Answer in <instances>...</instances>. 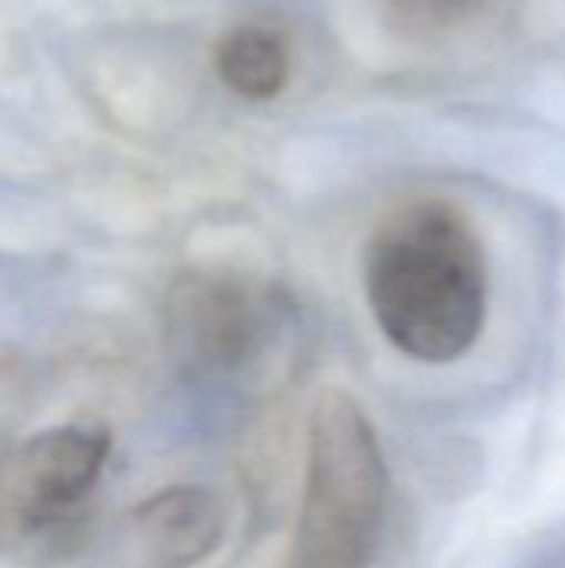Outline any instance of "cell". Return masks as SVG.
<instances>
[{"instance_id":"1","label":"cell","mask_w":565,"mask_h":568,"mask_svg":"<svg viewBox=\"0 0 565 568\" xmlns=\"http://www.w3.org/2000/svg\"><path fill=\"white\" fill-rule=\"evenodd\" d=\"M366 306L413 363L463 359L486 329L490 260L473 220L450 200L416 196L380 216L363 250Z\"/></svg>"},{"instance_id":"2","label":"cell","mask_w":565,"mask_h":568,"mask_svg":"<svg viewBox=\"0 0 565 568\" xmlns=\"http://www.w3.org/2000/svg\"><path fill=\"white\" fill-rule=\"evenodd\" d=\"M390 476L373 423L346 393L316 399L290 568H370L386 523Z\"/></svg>"},{"instance_id":"3","label":"cell","mask_w":565,"mask_h":568,"mask_svg":"<svg viewBox=\"0 0 565 568\" xmlns=\"http://www.w3.org/2000/svg\"><path fill=\"white\" fill-rule=\"evenodd\" d=\"M163 333L173 359L203 383L263 386L296 336L293 300L250 273L193 270L163 300Z\"/></svg>"},{"instance_id":"4","label":"cell","mask_w":565,"mask_h":568,"mask_svg":"<svg viewBox=\"0 0 565 568\" xmlns=\"http://www.w3.org/2000/svg\"><path fill=\"white\" fill-rule=\"evenodd\" d=\"M223 506L203 486H167L133 506L117 539L120 568H193L223 539Z\"/></svg>"},{"instance_id":"5","label":"cell","mask_w":565,"mask_h":568,"mask_svg":"<svg viewBox=\"0 0 565 568\" xmlns=\"http://www.w3.org/2000/svg\"><path fill=\"white\" fill-rule=\"evenodd\" d=\"M110 446L113 443L107 429L80 423L53 426L20 439L23 473L47 523V539L60 536L97 489L110 459Z\"/></svg>"},{"instance_id":"6","label":"cell","mask_w":565,"mask_h":568,"mask_svg":"<svg viewBox=\"0 0 565 568\" xmlns=\"http://www.w3.org/2000/svg\"><path fill=\"white\" fill-rule=\"evenodd\" d=\"M213 70L220 83L250 103L276 100L293 77V50L280 27L236 23L213 47Z\"/></svg>"},{"instance_id":"7","label":"cell","mask_w":565,"mask_h":568,"mask_svg":"<svg viewBox=\"0 0 565 568\" xmlns=\"http://www.w3.org/2000/svg\"><path fill=\"white\" fill-rule=\"evenodd\" d=\"M47 539V523L30 493L20 443H0V552L17 549L23 542Z\"/></svg>"},{"instance_id":"8","label":"cell","mask_w":565,"mask_h":568,"mask_svg":"<svg viewBox=\"0 0 565 568\" xmlns=\"http://www.w3.org/2000/svg\"><path fill=\"white\" fill-rule=\"evenodd\" d=\"M386 20L413 40H436L466 27L486 0H380Z\"/></svg>"}]
</instances>
